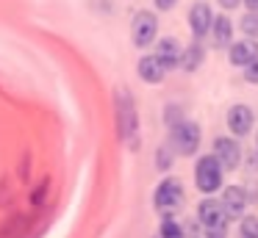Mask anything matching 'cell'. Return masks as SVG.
<instances>
[{
	"label": "cell",
	"mask_w": 258,
	"mask_h": 238,
	"mask_svg": "<svg viewBox=\"0 0 258 238\" xmlns=\"http://www.w3.org/2000/svg\"><path fill=\"white\" fill-rule=\"evenodd\" d=\"M239 235L241 238H258V219L255 216H241Z\"/></svg>",
	"instance_id": "obj_18"
},
{
	"label": "cell",
	"mask_w": 258,
	"mask_h": 238,
	"mask_svg": "<svg viewBox=\"0 0 258 238\" xmlns=\"http://www.w3.org/2000/svg\"><path fill=\"white\" fill-rule=\"evenodd\" d=\"M153 55H156V58L161 61L164 69H175V66H178V61H180L178 39L167 36V39H161V42H156V53H153Z\"/></svg>",
	"instance_id": "obj_12"
},
{
	"label": "cell",
	"mask_w": 258,
	"mask_h": 238,
	"mask_svg": "<svg viewBox=\"0 0 258 238\" xmlns=\"http://www.w3.org/2000/svg\"><path fill=\"white\" fill-rule=\"evenodd\" d=\"M211 39H214V44L217 47H228L230 42H233V22H230V17H225V14H219V17H214L211 20Z\"/></svg>",
	"instance_id": "obj_14"
},
{
	"label": "cell",
	"mask_w": 258,
	"mask_h": 238,
	"mask_svg": "<svg viewBox=\"0 0 258 238\" xmlns=\"http://www.w3.org/2000/svg\"><path fill=\"white\" fill-rule=\"evenodd\" d=\"M153 205H156V210L164 213V216L172 213V210H178L180 205H183V186H180V180H175V177H164V180L156 186Z\"/></svg>",
	"instance_id": "obj_4"
},
{
	"label": "cell",
	"mask_w": 258,
	"mask_h": 238,
	"mask_svg": "<svg viewBox=\"0 0 258 238\" xmlns=\"http://www.w3.org/2000/svg\"><path fill=\"white\" fill-rule=\"evenodd\" d=\"M136 72H139V77L145 83H161L164 75H167V69L161 66V61L156 55H142L139 64H136Z\"/></svg>",
	"instance_id": "obj_13"
},
{
	"label": "cell",
	"mask_w": 258,
	"mask_h": 238,
	"mask_svg": "<svg viewBox=\"0 0 258 238\" xmlns=\"http://www.w3.org/2000/svg\"><path fill=\"white\" fill-rule=\"evenodd\" d=\"M156 166L161 172H167L169 166H172V147H169V144H161V147L156 149Z\"/></svg>",
	"instance_id": "obj_19"
},
{
	"label": "cell",
	"mask_w": 258,
	"mask_h": 238,
	"mask_svg": "<svg viewBox=\"0 0 258 238\" xmlns=\"http://www.w3.org/2000/svg\"><path fill=\"white\" fill-rule=\"evenodd\" d=\"M252 122H255V116H252V108L250 105H233V108L228 111V130L233 133V136H241L244 138L247 133L252 130Z\"/></svg>",
	"instance_id": "obj_8"
},
{
	"label": "cell",
	"mask_w": 258,
	"mask_h": 238,
	"mask_svg": "<svg viewBox=\"0 0 258 238\" xmlns=\"http://www.w3.org/2000/svg\"><path fill=\"white\" fill-rule=\"evenodd\" d=\"M158 36V20L153 11H136L134 22H131V39H134L136 47H150Z\"/></svg>",
	"instance_id": "obj_5"
},
{
	"label": "cell",
	"mask_w": 258,
	"mask_h": 238,
	"mask_svg": "<svg viewBox=\"0 0 258 238\" xmlns=\"http://www.w3.org/2000/svg\"><path fill=\"white\" fill-rule=\"evenodd\" d=\"M203 61H206V47H203L200 39H195V42H191L189 47H186L183 53H180L178 66H180V69H186V72H197Z\"/></svg>",
	"instance_id": "obj_15"
},
{
	"label": "cell",
	"mask_w": 258,
	"mask_h": 238,
	"mask_svg": "<svg viewBox=\"0 0 258 238\" xmlns=\"http://www.w3.org/2000/svg\"><path fill=\"white\" fill-rule=\"evenodd\" d=\"M197 219H200L203 227H225L230 221L228 213H225V208H222V202H219V199H211V197L197 205Z\"/></svg>",
	"instance_id": "obj_7"
},
{
	"label": "cell",
	"mask_w": 258,
	"mask_h": 238,
	"mask_svg": "<svg viewBox=\"0 0 258 238\" xmlns=\"http://www.w3.org/2000/svg\"><path fill=\"white\" fill-rule=\"evenodd\" d=\"M258 55V42L255 39H241V42H230L228 44V58L233 66H247L252 58Z\"/></svg>",
	"instance_id": "obj_11"
},
{
	"label": "cell",
	"mask_w": 258,
	"mask_h": 238,
	"mask_svg": "<svg viewBox=\"0 0 258 238\" xmlns=\"http://www.w3.org/2000/svg\"><path fill=\"white\" fill-rule=\"evenodd\" d=\"M158 238H186V232H183V227L167 213L161 219V227H158Z\"/></svg>",
	"instance_id": "obj_16"
},
{
	"label": "cell",
	"mask_w": 258,
	"mask_h": 238,
	"mask_svg": "<svg viewBox=\"0 0 258 238\" xmlns=\"http://www.w3.org/2000/svg\"><path fill=\"white\" fill-rule=\"evenodd\" d=\"M153 3H156L158 11H172L175 6H178V0H153Z\"/></svg>",
	"instance_id": "obj_23"
},
{
	"label": "cell",
	"mask_w": 258,
	"mask_h": 238,
	"mask_svg": "<svg viewBox=\"0 0 258 238\" xmlns=\"http://www.w3.org/2000/svg\"><path fill=\"white\" fill-rule=\"evenodd\" d=\"M255 147H258V133H255Z\"/></svg>",
	"instance_id": "obj_26"
},
{
	"label": "cell",
	"mask_w": 258,
	"mask_h": 238,
	"mask_svg": "<svg viewBox=\"0 0 258 238\" xmlns=\"http://www.w3.org/2000/svg\"><path fill=\"white\" fill-rule=\"evenodd\" d=\"M222 164L217 161V155H203L200 161H197V166H195V186H197V191H203V194H214V191H219L222 188Z\"/></svg>",
	"instance_id": "obj_3"
},
{
	"label": "cell",
	"mask_w": 258,
	"mask_h": 238,
	"mask_svg": "<svg viewBox=\"0 0 258 238\" xmlns=\"http://www.w3.org/2000/svg\"><path fill=\"white\" fill-rule=\"evenodd\" d=\"M114 105H117V136L122 144H128L131 149L139 147V114H136L134 94L125 86H119L114 92Z\"/></svg>",
	"instance_id": "obj_1"
},
{
	"label": "cell",
	"mask_w": 258,
	"mask_h": 238,
	"mask_svg": "<svg viewBox=\"0 0 258 238\" xmlns=\"http://www.w3.org/2000/svg\"><path fill=\"white\" fill-rule=\"evenodd\" d=\"M200 125L189 119H180L178 125L169 127V147L175 149L178 155H195L197 147H200Z\"/></svg>",
	"instance_id": "obj_2"
},
{
	"label": "cell",
	"mask_w": 258,
	"mask_h": 238,
	"mask_svg": "<svg viewBox=\"0 0 258 238\" xmlns=\"http://www.w3.org/2000/svg\"><path fill=\"white\" fill-rule=\"evenodd\" d=\"M239 28H241V33H244V36L258 39V11H247V14L241 17Z\"/></svg>",
	"instance_id": "obj_17"
},
{
	"label": "cell",
	"mask_w": 258,
	"mask_h": 238,
	"mask_svg": "<svg viewBox=\"0 0 258 238\" xmlns=\"http://www.w3.org/2000/svg\"><path fill=\"white\" fill-rule=\"evenodd\" d=\"M206 238H228V224L225 227H206Z\"/></svg>",
	"instance_id": "obj_22"
},
{
	"label": "cell",
	"mask_w": 258,
	"mask_h": 238,
	"mask_svg": "<svg viewBox=\"0 0 258 238\" xmlns=\"http://www.w3.org/2000/svg\"><path fill=\"white\" fill-rule=\"evenodd\" d=\"M219 202H222L228 219H241L244 210H247V191L241 186H228L222 191V199H219Z\"/></svg>",
	"instance_id": "obj_9"
},
{
	"label": "cell",
	"mask_w": 258,
	"mask_h": 238,
	"mask_svg": "<svg viewBox=\"0 0 258 238\" xmlns=\"http://www.w3.org/2000/svg\"><path fill=\"white\" fill-rule=\"evenodd\" d=\"M211 20H214V14H211V6L208 3H195L189 9V28H191V33H195V39H203V36H208V31H211Z\"/></svg>",
	"instance_id": "obj_10"
},
{
	"label": "cell",
	"mask_w": 258,
	"mask_h": 238,
	"mask_svg": "<svg viewBox=\"0 0 258 238\" xmlns=\"http://www.w3.org/2000/svg\"><path fill=\"white\" fill-rule=\"evenodd\" d=\"M241 69H244V81L247 83H258V55L247 66H241Z\"/></svg>",
	"instance_id": "obj_21"
},
{
	"label": "cell",
	"mask_w": 258,
	"mask_h": 238,
	"mask_svg": "<svg viewBox=\"0 0 258 238\" xmlns=\"http://www.w3.org/2000/svg\"><path fill=\"white\" fill-rule=\"evenodd\" d=\"M247 6V11H258V0H241Z\"/></svg>",
	"instance_id": "obj_25"
},
{
	"label": "cell",
	"mask_w": 258,
	"mask_h": 238,
	"mask_svg": "<svg viewBox=\"0 0 258 238\" xmlns=\"http://www.w3.org/2000/svg\"><path fill=\"white\" fill-rule=\"evenodd\" d=\"M214 155L222 164V169H236L241 164V147L230 136H217L214 138Z\"/></svg>",
	"instance_id": "obj_6"
},
{
	"label": "cell",
	"mask_w": 258,
	"mask_h": 238,
	"mask_svg": "<svg viewBox=\"0 0 258 238\" xmlns=\"http://www.w3.org/2000/svg\"><path fill=\"white\" fill-rule=\"evenodd\" d=\"M180 119H186L183 116V108H180V105H167V108H164V125L167 127H172V125H178Z\"/></svg>",
	"instance_id": "obj_20"
},
{
	"label": "cell",
	"mask_w": 258,
	"mask_h": 238,
	"mask_svg": "<svg viewBox=\"0 0 258 238\" xmlns=\"http://www.w3.org/2000/svg\"><path fill=\"white\" fill-rule=\"evenodd\" d=\"M219 6H222L225 11H233L236 6H241V0H219Z\"/></svg>",
	"instance_id": "obj_24"
}]
</instances>
